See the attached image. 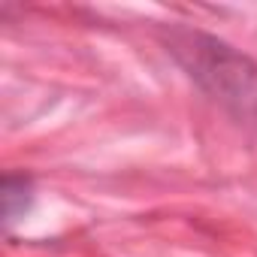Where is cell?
<instances>
[{
	"instance_id": "cell-2",
	"label": "cell",
	"mask_w": 257,
	"mask_h": 257,
	"mask_svg": "<svg viewBox=\"0 0 257 257\" xmlns=\"http://www.w3.org/2000/svg\"><path fill=\"white\" fill-rule=\"evenodd\" d=\"M31 200H34V185L28 176H7L4 179V218L7 224L19 221L28 209H31Z\"/></svg>"
},
{
	"instance_id": "cell-1",
	"label": "cell",
	"mask_w": 257,
	"mask_h": 257,
	"mask_svg": "<svg viewBox=\"0 0 257 257\" xmlns=\"http://www.w3.org/2000/svg\"><path fill=\"white\" fill-rule=\"evenodd\" d=\"M167 46L212 100H218L236 121L257 127V64L251 58L218 37L188 28H173Z\"/></svg>"
}]
</instances>
